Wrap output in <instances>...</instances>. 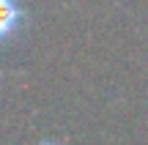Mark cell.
Here are the masks:
<instances>
[{"mask_svg":"<svg viewBox=\"0 0 148 145\" xmlns=\"http://www.w3.org/2000/svg\"><path fill=\"white\" fill-rule=\"evenodd\" d=\"M44 145H52V142H44Z\"/></svg>","mask_w":148,"mask_h":145,"instance_id":"obj_1","label":"cell"}]
</instances>
